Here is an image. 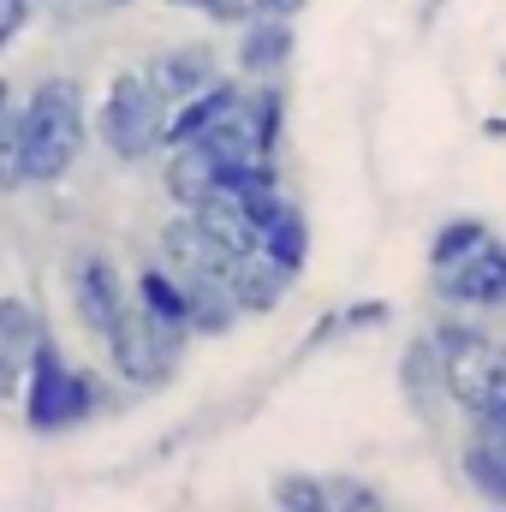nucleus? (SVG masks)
Here are the masks:
<instances>
[{"instance_id":"22","label":"nucleus","mask_w":506,"mask_h":512,"mask_svg":"<svg viewBox=\"0 0 506 512\" xmlns=\"http://www.w3.org/2000/svg\"><path fill=\"white\" fill-rule=\"evenodd\" d=\"M268 501L286 507V512H328L322 471H274V477H268Z\"/></svg>"},{"instance_id":"24","label":"nucleus","mask_w":506,"mask_h":512,"mask_svg":"<svg viewBox=\"0 0 506 512\" xmlns=\"http://www.w3.org/2000/svg\"><path fill=\"white\" fill-rule=\"evenodd\" d=\"M322 495H328V512H381V489L352 471H322Z\"/></svg>"},{"instance_id":"15","label":"nucleus","mask_w":506,"mask_h":512,"mask_svg":"<svg viewBox=\"0 0 506 512\" xmlns=\"http://www.w3.org/2000/svg\"><path fill=\"white\" fill-rule=\"evenodd\" d=\"M399 399L411 405V417H435L447 405V376H441V346L435 334H411L399 352Z\"/></svg>"},{"instance_id":"27","label":"nucleus","mask_w":506,"mask_h":512,"mask_svg":"<svg viewBox=\"0 0 506 512\" xmlns=\"http://www.w3.org/2000/svg\"><path fill=\"white\" fill-rule=\"evenodd\" d=\"M24 370H30V352H18V346L0 340V405H18V393H24Z\"/></svg>"},{"instance_id":"2","label":"nucleus","mask_w":506,"mask_h":512,"mask_svg":"<svg viewBox=\"0 0 506 512\" xmlns=\"http://www.w3.org/2000/svg\"><path fill=\"white\" fill-rule=\"evenodd\" d=\"M18 126H24V149H30V185H60L90 149L84 84L78 78H42L18 102Z\"/></svg>"},{"instance_id":"6","label":"nucleus","mask_w":506,"mask_h":512,"mask_svg":"<svg viewBox=\"0 0 506 512\" xmlns=\"http://www.w3.org/2000/svg\"><path fill=\"white\" fill-rule=\"evenodd\" d=\"M66 304H72V316L84 322V334L102 346V334L120 322V310L131 304V286L126 274L114 268V256L102 251V245H78V251L66 256Z\"/></svg>"},{"instance_id":"17","label":"nucleus","mask_w":506,"mask_h":512,"mask_svg":"<svg viewBox=\"0 0 506 512\" xmlns=\"http://www.w3.org/2000/svg\"><path fill=\"white\" fill-rule=\"evenodd\" d=\"M262 256H274L286 274H304V262H310V215L292 203V197H280L274 209H268V221H262Z\"/></svg>"},{"instance_id":"12","label":"nucleus","mask_w":506,"mask_h":512,"mask_svg":"<svg viewBox=\"0 0 506 512\" xmlns=\"http://www.w3.org/2000/svg\"><path fill=\"white\" fill-rule=\"evenodd\" d=\"M221 173H227V167H221L197 137L161 149V191H167L173 209H197L203 197H215V191H221Z\"/></svg>"},{"instance_id":"18","label":"nucleus","mask_w":506,"mask_h":512,"mask_svg":"<svg viewBox=\"0 0 506 512\" xmlns=\"http://www.w3.org/2000/svg\"><path fill=\"white\" fill-rule=\"evenodd\" d=\"M131 298L143 304V316H155V322H173V328H185V280L161 262V256H149V262H137V274H131Z\"/></svg>"},{"instance_id":"11","label":"nucleus","mask_w":506,"mask_h":512,"mask_svg":"<svg viewBox=\"0 0 506 512\" xmlns=\"http://www.w3.org/2000/svg\"><path fill=\"white\" fill-rule=\"evenodd\" d=\"M292 48H298V30L292 18H268V12H251L233 36V66L239 78H280L292 66Z\"/></svg>"},{"instance_id":"8","label":"nucleus","mask_w":506,"mask_h":512,"mask_svg":"<svg viewBox=\"0 0 506 512\" xmlns=\"http://www.w3.org/2000/svg\"><path fill=\"white\" fill-rule=\"evenodd\" d=\"M459 471H465V483H471L483 501L506 507V405L471 417V435H465V447H459Z\"/></svg>"},{"instance_id":"14","label":"nucleus","mask_w":506,"mask_h":512,"mask_svg":"<svg viewBox=\"0 0 506 512\" xmlns=\"http://www.w3.org/2000/svg\"><path fill=\"white\" fill-rule=\"evenodd\" d=\"M292 286H298V274H286L274 256H233V268H227V292H233V304H239V316H274L286 298H292Z\"/></svg>"},{"instance_id":"7","label":"nucleus","mask_w":506,"mask_h":512,"mask_svg":"<svg viewBox=\"0 0 506 512\" xmlns=\"http://www.w3.org/2000/svg\"><path fill=\"white\" fill-rule=\"evenodd\" d=\"M429 298L441 310H506V239H483L447 268H429Z\"/></svg>"},{"instance_id":"9","label":"nucleus","mask_w":506,"mask_h":512,"mask_svg":"<svg viewBox=\"0 0 506 512\" xmlns=\"http://www.w3.org/2000/svg\"><path fill=\"white\" fill-rule=\"evenodd\" d=\"M143 78L173 108V102H185V96H197V90H209L221 78V54L209 42H173V48H161V54L143 60Z\"/></svg>"},{"instance_id":"1","label":"nucleus","mask_w":506,"mask_h":512,"mask_svg":"<svg viewBox=\"0 0 506 512\" xmlns=\"http://www.w3.org/2000/svg\"><path fill=\"white\" fill-rule=\"evenodd\" d=\"M120 405V387L114 370H96V364H72L66 346L54 340V328L36 340L30 352V370H24V393H18V411H24V429L30 435H66L102 411Z\"/></svg>"},{"instance_id":"25","label":"nucleus","mask_w":506,"mask_h":512,"mask_svg":"<svg viewBox=\"0 0 506 512\" xmlns=\"http://www.w3.org/2000/svg\"><path fill=\"white\" fill-rule=\"evenodd\" d=\"M161 6H173V12H197V18L227 24V30H239V24L251 18V6H245V0H161Z\"/></svg>"},{"instance_id":"13","label":"nucleus","mask_w":506,"mask_h":512,"mask_svg":"<svg viewBox=\"0 0 506 512\" xmlns=\"http://www.w3.org/2000/svg\"><path fill=\"white\" fill-rule=\"evenodd\" d=\"M155 256H161L179 280H185V274H227V268H233V256L191 221V209H173V221H161V233H155Z\"/></svg>"},{"instance_id":"4","label":"nucleus","mask_w":506,"mask_h":512,"mask_svg":"<svg viewBox=\"0 0 506 512\" xmlns=\"http://www.w3.org/2000/svg\"><path fill=\"white\" fill-rule=\"evenodd\" d=\"M161 126H167V102L155 96V84L143 78V66H120L108 84H102V102H96V143L120 161V167H143L161 155Z\"/></svg>"},{"instance_id":"5","label":"nucleus","mask_w":506,"mask_h":512,"mask_svg":"<svg viewBox=\"0 0 506 512\" xmlns=\"http://www.w3.org/2000/svg\"><path fill=\"white\" fill-rule=\"evenodd\" d=\"M191 352V328H173V322H155L143 316V304L131 298L120 310V322L102 334V358L114 370V382L131 393H155L179 376V358Z\"/></svg>"},{"instance_id":"10","label":"nucleus","mask_w":506,"mask_h":512,"mask_svg":"<svg viewBox=\"0 0 506 512\" xmlns=\"http://www.w3.org/2000/svg\"><path fill=\"white\" fill-rule=\"evenodd\" d=\"M280 197H286V191H280ZM280 197H274V203H280ZM274 203H251V197L215 191V197H203V203L191 209V221H197L227 256H251L256 245H262V221H268Z\"/></svg>"},{"instance_id":"20","label":"nucleus","mask_w":506,"mask_h":512,"mask_svg":"<svg viewBox=\"0 0 506 512\" xmlns=\"http://www.w3.org/2000/svg\"><path fill=\"white\" fill-rule=\"evenodd\" d=\"M483 239H489V221H477V215H447V221L429 233V268L459 262L465 251H477Z\"/></svg>"},{"instance_id":"19","label":"nucleus","mask_w":506,"mask_h":512,"mask_svg":"<svg viewBox=\"0 0 506 512\" xmlns=\"http://www.w3.org/2000/svg\"><path fill=\"white\" fill-rule=\"evenodd\" d=\"M245 114H251V131H256V155H280V143H286V84L256 78L245 90Z\"/></svg>"},{"instance_id":"23","label":"nucleus","mask_w":506,"mask_h":512,"mask_svg":"<svg viewBox=\"0 0 506 512\" xmlns=\"http://www.w3.org/2000/svg\"><path fill=\"white\" fill-rule=\"evenodd\" d=\"M18 191H30V149H24V126L12 108V120L0 126V197H18Z\"/></svg>"},{"instance_id":"28","label":"nucleus","mask_w":506,"mask_h":512,"mask_svg":"<svg viewBox=\"0 0 506 512\" xmlns=\"http://www.w3.org/2000/svg\"><path fill=\"white\" fill-rule=\"evenodd\" d=\"M30 18H36V0H0V54L30 30Z\"/></svg>"},{"instance_id":"30","label":"nucleus","mask_w":506,"mask_h":512,"mask_svg":"<svg viewBox=\"0 0 506 512\" xmlns=\"http://www.w3.org/2000/svg\"><path fill=\"white\" fill-rule=\"evenodd\" d=\"M12 108H18V90H12V78H0V126L12 120Z\"/></svg>"},{"instance_id":"16","label":"nucleus","mask_w":506,"mask_h":512,"mask_svg":"<svg viewBox=\"0 0 506 512\" xmlns=\"http://www.w3.org/2000/svg\"><path fill=\"white\" fill-rule=\"evenodd\" d=\"M239 322L245 316L227 292V274H185V328H191V340H221Z\"/></svg>"},{"instance_id":"31","label":"nucleus","mask_w":506,"mask_h":512,"mask_svg":"<svg viewBox=\"0 0 506 512\" xmlns=\"http://www.w3.org/2000/svg\"><path fill=\"white\" fill-rule=\"evenodd\" d=\"M102 6H131V0H102Z\"/></svg>"},{"instance_id":"26","label":"nucleus","mask_w":506,"mask_h":512,"mask_svg":"<svg viewBox=\"0 0 506 512\" xmlns=\"http://www.w3.org/2000/svg\"><path fill=\"white\" fill-rule=\"evenodd\" d=\"M340 322H346V334H370V328H387L393 322V304L387 298H358V304L340 310Z\"/></svg>"},{"instance_id":"29","label":"nucleus","mask_w":506,"mask_h":512,"mask_svg":"<svg viewBox=\"0 0 506 512\" xmlns=\"http://www.w3.org/2000/svg\"><path fill=\"white\" fill-rule=\"evenodd\" d=\"M245 6H251V12H268V18H298L310 0H245Z\"/></svg>"},{"instance_id":"3","label":"nucleus","mask_w":506,"mask_h":512,"mask_svg":"<svg viewBox=\"0 0 506 512\" xmlns=\"http://www.w3.org/2000/svg\"><path fill=\"white\" fill-rule=\"evenodd\" d=\"M435 346H441V376H447V405L465 417H483L506 405V340L489 328L465 322V316H441L429 322Z\"/></svg>"},{"instance_id":"21","label":"nucleus","mask_w":506,"mask_h":512,"mask_svg":"<svg viewBox=\"0 0 506 512\" xmlns=\"http://www.w3.org/2000/svg\"><path fill=\"white\" fill-rule=\"evenodd\" d=\"M48 334V316L24 298V292H0V340L18 352H36V340Z\"/></svg>"}]
</instances>
